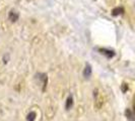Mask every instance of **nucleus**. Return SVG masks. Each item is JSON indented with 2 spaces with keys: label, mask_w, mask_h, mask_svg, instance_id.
I'll return each instance as SVG.
<instances>
[{
  "label": "nucleus",
  "mask_w": 135,
  "mask_h": 121,
  "mask_svg": "<svg viewBox=\"0 0 135 121\" xmlns=\"http://www.w3.org/2000/svg\"><path fill=\"white\" fill-rule=\"evenodd\" d=\"M91 73H93V70H91V67H90V65H86L85 68H84V70H83V77L85 78V79H88L90 76H91Z\"/></svg>",
  "instance_id": "nucleus-3"
},
{
  "label": "nucleus",
  "mask_w": 135,
  "mask_h": 121,
  "mask_svg": "<svg viewBox=\"0 0 135 121\" xmlns=\"http://www.w3.org/2000/svg\"><path fill=\"white\" fill-rule=\"evenodd\" d=\"M36 116H37V114H36V112H31V113H28L27 116V121H35V119H36Z\"/></svg>",
  "instance_id": "nucleus-6"
},
{
  "label": "nucleus",
  "mask_w": 135,
  "mask_h": 121,
  "mask_svg": "<svg viewBox=\"0 0 135 121\" xmlns=\"http://www.w3.org/2000/svg\"><path fill=\"white\" fill-rule=\"evenodd\" d=\"M72 106H73V97L70 95V96H68L66 101H65V109L69 111L72 108Z\"/></svg>",
  "instance_id": "nucleus-2"
},
{
  "label": "nucleus",
  "mask_w": 135,
  "mask_h": 121,
  "mask_svg": "<svg viewBox=\"0 0 135 121\" xmlns=\"http://www.w3.org/2000/svg\"><path fill=\"white\" fill-rule=\"evenodd\" d=\"M99 52L102 54L106 56L108 59H112L113 57H115V52L111 51V50H107V48H99Z\"/></svg>",
  "instance_id": "nucleus-1"
},
{
  "label": "nucleus",
  "mask_w": 135,
  "mask_h": 121,
  "mask_svg": "<svg viewBox=\"0 0 135 121\" xmlns=\"http://www.w3.org/2000/svg\"><path fill=\"white\" fill-rule=\"evenodd\" d=\"M124 12V8L123 7H116L113 9V11H112V15H114V16H118V15H120Z\"/></svg>",
  "instance_id": "nucleus-4"
},
{
  "label": "nucleus",
  "mask_w": 135,
  "mask_h": 121,
  "mask_svg": "<svg viewBox=\"0 0 135 121\" xmlns=\"http://www.w3.org/2000/svg\"><path fill=\"white\" fill-rule=\"evenodd\" d=\"M8 17H9V19L11 20V21H16L17 18H18V14L15 13L14 11H10V12H9V15H8Z\"/></svg>",
  "instance_id": "nucleus-5"
}]
</instances>
